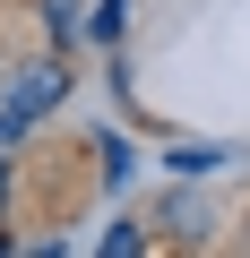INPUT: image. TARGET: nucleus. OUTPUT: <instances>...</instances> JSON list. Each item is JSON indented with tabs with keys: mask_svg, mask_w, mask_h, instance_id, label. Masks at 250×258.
Wrapping results in <instances>:
<instances>
[{
	"mask_svg": "<svg viewBox=\"0 0 250 258\" xmlns=\"http://www.w3.org/2000/svg\"><path fill=\"white\" fill-rule=\"evenodd\" d=\"M0 86H9V103H0V112H18V120H35V112H52V103L69 95V69H61V60H35V69H9Z\"/></svg>",
	"mask_w": 250,
	"mask_h": 258,
	"instance_id": "f257e3e1",
	"label": "nucleus"
},
{
	"mask_svg": "<svg viewBox=\"0 0 250 258\" xmlns=\"http://www.w3.org/2000/svg\"><path fill=\"white\" fill-rule=\"evenodd\" d=\"M104 249H112V258H138V249H147V232H138V224H112V232H104Z\"/></svg>",
	"mask_w": 250,
	"mask_h": 258,
	"instance_id": "f03ea898",
	"label": "nucleus"
},
{
	"mask_svg": "<svg viewBox=\"0 0 250 258\" xmlns=\"http://www.w3.org/2000/svg\"><path fill=\"white\" fill-rule=\"evenodd\" d=\"M121 9H130V0H104V9H95V43H112V35H121Z\"/></svg>",
	"mask_w": 250,
	"mask_h": 258,
	"instance_id": "7ed1b4c3",
	"label": "nucleus"
},
{
	"mask_svg": "<svg viewBox=\"0 0 250 258\" xmlns=\"http://www.w3.org/2000/svg\"><path fill=\"white\" fill-rule=\"evenodd\" d=\"M0 207H9V155H0Z\"/></svg>",
	"mask_w": 250,
	"mask_h": 258,
	"instance_id": "20e7f679",
	"label": "nucleus"
}]
</instances>
